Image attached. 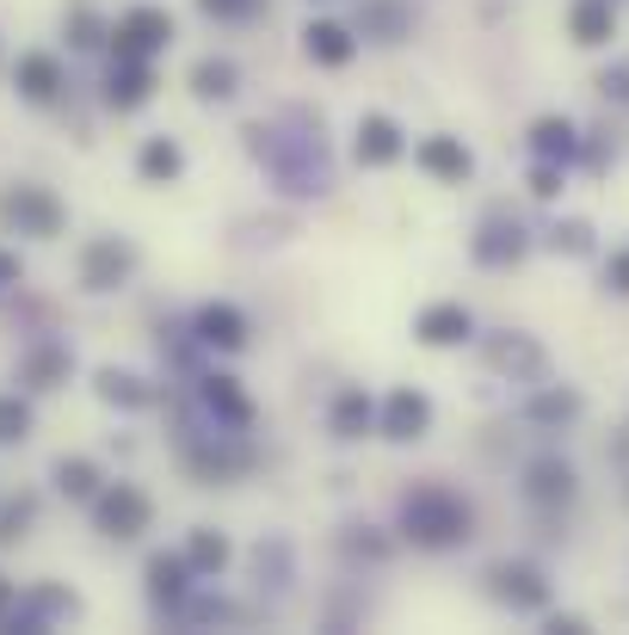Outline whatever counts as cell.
I'll return each mask as SVG.
<instances>
[{
    "label": "cell",
    "mask_w": 629,
    "mask_h": 635,
    "mask_svg": "<svg viewBox=\"0 0 629 635\" xmlns=\"http://www.w3.org/2000/svg\"><path fill=\"white\" fill-rule=\"evenodd\" d=\"M402 525L414 543H426V549H451V543L469 537V506L456 500L451 488H414L402 500Z\"/></svg>",
    "instance_id": "obj_1"
},
{
    "label": "cell",
    "mask_w": 629,
    "mask_h": 635,
    "mask_svg": "<svg viewBox=\"0 0 629 635\" xmlns=\"http://www.w3.org/2000/svg\"><path fill=\"white\" fill-rule=\"evenodd\" d=\"M0 223L19 228V235H43V241H50L56 228H62V204H56L50 192H38V186H19V192L0 198Z\"/></svg>",
    "instance_id": "obj_2"
},
{
    "label": "cell",
    "mask_w": 629,
    "mask_h": 635,
    "mask_svg": "<svg viewBox=\"0 0 629 635\" xmlns=\"http://www.w3.org/2000/svg\"><path fill=\"white\" fill-rule=\"evenodd\" d=\"M94 512H99V530H106V537H142L148 518H155V506H148V494H142V488L118 481V488L99 494Z\"/></svg>",
    "instance_id": "obj_3"
},
{
    "label": "cell",
    "mask_w": 629,
    "mask_h": 635,
    "mask_svg": "<svg viewBox=\"0 0 629 635\" xmlns=\"http://www.w3.org/2000/svg\"><path fill=\"white\" fill-rule=\"evenodd\" d=\"M167 38H174V19L161 7H130L118 19V31H111L118 56H155V50H167Z\"/></svg>",
    "instance_id": "obj_4"
},
{
    "label": "cell",
    "mask_w": 629,
    "mask_h": 635,
    "mask_svg": "<svg viewBox=\"0 0 629 635\" xmlns=\"http://www.w3.org/2000/svg\"><path fill=\"white\" fill-rule=\"evenodd\" d=\"M488 580H494V598L512 605V610H543L549 605V580L531 568V561H500Z\"/></svg>",
    "instance_id": "obj_5"
},
{
    "label": "cell",
    "mask_w": 629,
    "mask_h": 635,
    "mask_svg": "<svg viewBox=\"0 0 629 635\" xmlns=\"http://www.w3.org/2000/svg\"><path fill=\"white\" fill-rule=\"evenodd\" d=\"M130 265H136V253L124 247V241H94L81 279H87V291H118V284L130 279Z\"/></svg>",
    "instance_id": "obj_6"
},
{
    "label": "cell",
    "mask_w": 629,
    "mask_h": 635,
    "mask_svg": "<svg viewBox=\"0 0 629 635\" xmlns=\"http://www.w3.org/2000/svg\"><path fill=\"white\" fill-rule=\"evenodd\" d=\"M414 155H420V167H426L432 179H444V186H463L469 173H475V160H469V148L456 143V136H426Z\"/></svg>",
    "instance_id": "obj_7"
},
{
    "label": "cell",
    "mask_w": 629,
    "mask_h": 635,
    "mask_svg": "<svg viewBox=\"0 0 629 635\" xmlns=\"http://www.w3.org/2000/svg\"><path fill=\"white\" fill-rule=\"evenodd\" d=\"M524 494H531L537 506H568L574 500V469H568L562 457H543V463L524 469Z\"/></svg>",
    "instance_id": "obj_8"
},
{
    "label": "cell",
    "mask_w": 629,
    "mask_h": 635,
    "mask_svg": "<svg viewBox=\"0 0 629 635\" xmlns=\"http://www.w3.org/2000/svg\"><path fill=\"white\" fill-rule=\"evenodd\" d=\"M469 328H475V321H469L463 303H432V309H420V321H414V333L426 345H463Z\"/></svg>",
    "instance_id": "obj_9"
},
{
    "label": "cell",
    "mask_w": 629,
    "mask_h": 635,
    "mask_svg": "<svg viewBox=\"0 0 629 635\" xmlns=\"http://www.w3.org/2000/svg\"><path fill=\"white\" fill-rule=\"evenodd\" d=\"M426 426H432V401L420 395V389H395V395H389V408H383L389 438H420Z\"/></svg>",
    "instance_id": "obj_10"
},
{
    "label": "cell",
    "mask_w": 629,
    "mask_h": 635,
    "mask_svg": "<svg viewBox=\"0 0 629 635\" xmlns=\"http://www.w3.org/2000/svg\"><path fill=\"white\" fill-rule=\"evenodd\" d=\"M155 94V75H148V62L142 56H118V68H111V87H106V99L118 111H130V106H142V99Z\"/></svg>",
    "instance_id": "obj_11"
},
{
    "label": "cell",
    "mask_w": 629,
    "mask_h": 635,
    "mask_svg": "<svg viewBox=\"0 0 629 635\" xmlns=\"http://www.w3.org/2000/svg\"><path fill=\"white\" fill-rule=\"evenodd\" d=\"M395 155H402V130H395V118L371 111V118L358 124V160L364 167H389Z\"/></svg>",
    "instance_id": "obj_12"
},
{
    "label": "cell",
    "mask_w": 629,
    "mask_h": 635,
    "mask_svg": "<svg viewBox=\"0 0 629 635\" xmlns=\"http://www.w3.org/2000/svg\"><path fill=\"white\" fill-rule=\"evenodd\" d=\"M198 340H204V345H223V352L247 345V321H242V309H228V303L198 309Z\"/></svg>",
    "instance_id": "obj_13"
},
{
    "label": "cell",
    "mask_w": 629,
    "mask_h": 635,
    "mask_svg": "<svg viewBox=\"0 0 629 635\" xmlns=\"http://www.w3.org/2000/svg\"><path fill=\"white\" fill-rule=\"evenodd\" d=\"M568 26H574V43L599 50V43H611L617 13H611V0H574V13H568Z\"/></svg>",
    "instance_id": "obj_14"
},
{
    "label": "cell",
    "mask_w": 629,
    "mask_h": 635,
    "mask_svg": "<svg viewBox=\"0 0 629 635\" xmlns=\"http://www.w3.org/2000/svg\"><path fill=\"white\" fill-rule=\"evenodd\" d=\"M56 87H62V62H56V56H43V50L19 56V94L26 99H56Z\"/></svg>",
    "instance_id": "obj_15"
},
{
    "label": "cell",
    "mask_w": 629,
    "mask_h": 635,
    "mask_svg": "<svg viewBox=\"0 0 629 635\" xmlns=\"http://www.w3.org/2000/svg\"><path fill=\"white\" fill-rule=\"evenodd\" d=\"M191 586V561L186 556H155L148 561V593L161 598V605H179Z\"/></svg>",
    "instance_id": "obj_16"
},
{
    "label": "cell",
    "mask_w": 629,
    "mask_h": 635,
    "mask_svg": "<svg viewBox=\"0 0 629 635\" xmlns=\"http://www.w3.org/2000/svg\"><path fill=\"white\" fill-rule=\"evenodd\" d=\"M303 50L315 56V62H327V68H340V62H352V50H358V43H352V31L346 26H308L303 31Z\"/></svg>",
    "instance_id": "obj_17"
},
{
    "label": "cell",
    "mask_w": 629,
    "mask_h": 635,
    "mask_svg": "<svg viewBox=\"0 0 629 635\" xmlns=\"http://www.w3.org/2000/svg\"><path fill=\"white\" fill-rule=\"evenodd\" d=\"M531 148L543 160H574L580 136H574V124H568V118H537L531 124Z\"/></svg>",
    "instance_id": "obj_18"
},
{
    "label": "cell",
    "mask_w": 629,
    "mask_h": 635,
    "mask_svg": "<svg viewBox=\"0 0 629 635\" xmlns=\"http://www.w3.org/2000/svg\"><path fill=\"white\" fill-rule=\"evenodd\" d=\"M371 426H376L371 395H364V389H346V395L334 401V432H340V438H364Z\"/></svg>",
    "instance_id": "obj_19"
},
{
    "label": "cell",
    "mask_w": 629,
    "mask_h": 635,
    "mask_svg": "<svg viewBox=\"0 0 629 635\" xmlns=\"http://www.w3.org/2000/svg\"><path fill=\"white\" fill-rule=\"evenodd\" d=\"M191 94H198V99H228V94H235V62L204 56V62L191 68Z\"/></svg>",
    "instance_id": "obj_20"
},
{
    "label": "cell",
    "mask_w": 629,
    "mask_h": 635,
    "mask_svg": "<svg viewBox=\"0 0 629 635\" xmlns=\"http://www.w3.org/2000/svg\"><path fill=\"white\" fill-rule=\"evenodd\" d=\"M56 488H62L68 500H99V469L87 463V457H62V463H56Z\"/></svg>",
    "instance_id": "obj_21"
},
{
    "label": "cell",
    "mask_w": 629,
    "mask_h": 635,
    "mask_svg": "<svg viewBox=\"0 0 629 635\" xmlns=\"http://www.w3.org/2000/svg\"><path fill=\"white\" fill-rule=\"evenodd\" d=\"M204 401H210L228 426H247V413H254V408H247V395L235 389V377H204Z\"/></svg>",
    "instance_id": "obj_22"
},
{
    "label": "cell",
    "mask_w": 629,
    "mask_h": 635,
    "mask_svg": "<svg viewBox=\"0 0 629 635\" xmlns=\"http://www.w3.org/2000/svg\"><path fill=\"white\" fill-rule=\"evenodd\" d=\"M186 561H191V574H223L228 568V543L216 537V530H191Z\"/></svg>",
    "instance_id": "obj_23"
},
{
    "label": "cell",
    "mask_w": 629,
    "mask_h": 635,
    "mask_svg": "<svg viewBox=\"0 0 629 635\" xmlns=\"http://www.w3.org/2000/svg\"><path fill=\"white\" fill-rule=\"evenodd\" d=\"M179 167H186V155H179V143H167V136H155V143L142 148V179H179Z\"/></svg>",
    "instance_id": "obj_24"
},
{
    "label": "cell",
    "mask_w": 629,
    "mask_h": 635,
    "mask_svg": "<svg viewBox=\"0 0 629 635\" xmlns=\"http://www.w3.org/2000/svg\"><path fill=\"white\" fill-rule=\"evenodd\" d=\"M68 364H75V358L62 352V345H43V352H31V364H26V383L31 389H56L68 377Z\"/></svg>",
    "instance_id": "obj_25"
},
{
    "label": "cell",
    "mask_w": 629,
    "mask_h": 635,
    "mask_svg": "<svg viewBox=\"0 0 629 635\" xmlns=\"http://www.w3.org/2000/svg\"><path fill=\"white\" fill-rule=\"evenodd\" d=\"M519 253H524L519 228H488V235L475 241V260H482V265H507V260H519Z\"/></svg>",
    "instance_id": "obj_26"
},
{
    "label": "cell",
    "mask_w": 629,
    "mask_h": 635,
    "mask_svg": "<svg viewBox=\"0 0 629 635\" xmlns=\"http://www.w3.org/2000/svg\"><path fill=\"white\" fill-rule=\"evenodd\" d=\"M494 364H500V371H543V352L524 345V340H500L494 345Z\"/></svg>",
    "instance_id": "obj_27"
},
{
    "label": "cell",
    "mask_w": 629,
    "mask_h": 635,
    "mask_svg": "<svg viewBox=\"0 0 629 635\" xmlns=\"http://www.w3.org/2000/svg\"><path fill=\"white\" fill-rule=\"evenodd\" d=\"M31 432V408L19 395H0V444H19Z\"/></svg>",
    "instance_id": "obj_28"
},
{
    "label": "cell",
    "mask_w": 629,
    "mask_h": 635,
    "mask_svg": "<svg viewBox=\"0 0 629 635\" xmlns=\"http://www.w3.org/2000/svg\"><path fill=\"white\" fill-rule=\"evenodd\" d=\"M580 413V395L574 389H549V395L531 401V420H574Z\"/></svg>",
    "instance_id": "obj_29"
},
{
    "label": "cell",
    "mask_w": 629,
    "mask_h": 635,
    "mask_svg": "<svg viewBox=\"0 0 629 635\" xmlns=\"http://www.w3.org/2000/svg\"><path fill=\"white\" fill-rule=\"evenodd\" d=\"M99 395H106V401H124V408H142V401H148V389L136 383V377L106 371V377H99Z\"/></svg>",
    "instance_id": "obj_30"
},
{
    "label": "cell",
    "mask_w": 629,
    "mask_h": 635,
    "mask_svg": "<svg viewBox=\"0 0 629 635\" xmlns=\"http://www.w3.org/2000/svg\"><path fill=\"white\" fill-rule=\"evenodd\" d=\"M26 525H31V500L19 494V500L0 506V543H19V537H26Z\"/></svg>",
    "instance_id": "obj_31"
},
{
    "label": "cell",
    "mask_w": 629,
    "mask_h": 635,
    "mask_svg": "<svg viewBox=\"0 0 629 635\" xmlns=\"http://www.w3.org/2000/svg\"><path fill=\"white\" fill-rule=\"evenodd\" d=\"M531 192H537V198H556V192H562V167H556V160H543V167L531 173Z\"/></svg>",
    "instance_id": "obj_32"
},
{
    "label": "cell",
    "mask_w": 629,
    "mask_h": 635,
    "mask_svg": "<svg viewBox=\"0 0 629 635\" xmlns=\"http://www.w3.org/2000/svg\"><path fill=\"white\" fill-rule=\"evenodd\" d=\"M204 13H216V19H247L259 7V0H198Z\"/></svg>",
    "instance_id": "obj_33"
},
{
    "label": "cell",
    "mask_w": 629,
    "mask_h": 635,
    "mask_svg": "<svg viewBox=\"0 0 629 635\" xmlns=\"http://www.w3.org/2000/svg\"><path fill=\"white\" fill-rule=\"evenodd\" d=\"M556 247H568V253H587L592 241H587V223H562L556 228Z\"/></svg>",
    "instance_id": "obj_34"
},
{
    "label": "cell",
    "mask_w": 629,
    "mask_h": 635,
    "mask_svg": "<svg viewBox=\"0 0 629 635\" xmlns=\"http://www.w3.org/2000/svg\"><path fill=\"white\" fill-rule=\"evenodd\" d=\"M75 43H81V50H94V43H99V26H94L87 7H75Z\"/></svg>",
    "instance_id": "obj_35"
},
{
    "label": "cell",
    "mask_w": 629,
    "mask_h": 635,
    "mask_svg": "<svg viewBox=\"0 0 629 635\" xmlns=\"http://www.w3.org/2000/svg\"><path fill=\"white\" fill-rule=\"evenodd\" d=\"M605 279H611V291L629 296V253H611V265H605Z\"/></svg>",
    "instance_id": "obj_36"
},
{
    "label": "cell",
    "mask_w": 629,
    "mask_h": 635,
    "mask_svg": "<svg viewBox=\"0 0 629 635\" xmlns=\"http://www.w3.org/2000/svg\"><path fill=\"white\" fill-rule=\"evenodd\" d=\"M599 87H605L611 99H629V68H611V75H605Z\"/></svg>",
    "instance_id": "obj_37"
},
{
    "label": "cell",
    "mask_w": 629,
    "mask_h": 635,
    "mask_svg": "<svg viewBox=\"0 0 629 635\" xmlns=\"http://www.w3.org/2000/svg\"><path fill=\"white\" fill-rule=\"evenodd\" d=\"M7 284H19V260H13V253H0V291H7Z\"/></svg>",
    "instance_id": "obj_38"
},
{
    "label": "cell",
    "mask_w": 629,
    "mask_h": 635,
    "mask_svg": "<svg viewBox=\"0 0 629 635\" xmlns=\"http://www.w3.org/2000/svg\"><path fill=\"white\" fill-rule=\"evenodd\" d=\"M7 605H13V586H7V580H0V610H7Z\"/></svg>",
    "instance_id": "obj_39"
}]
</instances>
